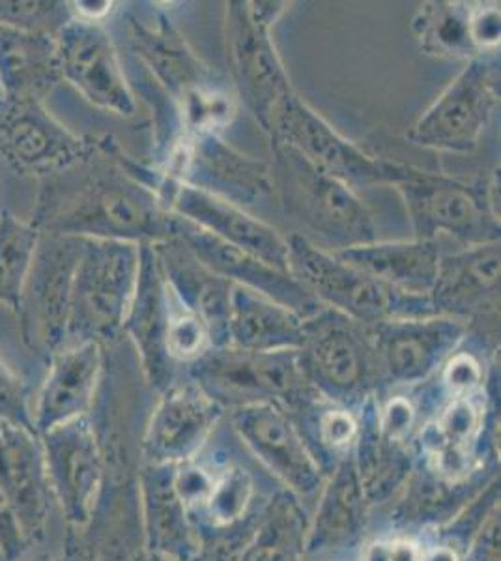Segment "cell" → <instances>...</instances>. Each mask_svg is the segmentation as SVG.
I'll use <instances>...</instances> for the list:
<instances>
[{"mask_svg": "<svg viewBox=\"0 0 501 561\" xmlns=\"http://www.w3.org/2000/svg\"><path fill=\"white\" fill-rule=\"evenodd\" d=\"M58 176L42 203L47 234L118 242L159 243L172 237V214L153 190V169L118 153L89 160Z\"/></svg>", "mask_w": 501, "mask_h": 561, "instance_id": "obj_1", "label": "cell"}, {"mask_svg": "<svg viewBox=\"0 0 501 561\" xmlns=\"http://www.w3.org/2000/svg\"><path fill=\"white\" fill-rule=\"evenodd\" d=\"M129 36L135 55L174 108L180 134L221 135L235 121L236 92L195 55L169 15L158 12L153 25L132 18Z\"/></svg>", "mask_w": 501, "mask_h": 561, "instance_id": "obj_2", "label": "cell"}, {"mask_svg": "<svg viewBox=\"0 0 501 561\" xmlns=\"http://www.w3.org/2000/svg\"><path fill=\"white\" fill-rule=\"evenodd\" d=\"M272 150L273 190L296 234L328 253L378 242L375 216L357 192L291 148Z\"/></svg>", "mask_w": 501, "mask_h": 561, "instance_id": "obj_3", "label": "cell"}, {"mask_svg": "<svg viewBox=\"0 0 501 561\" xmlns=\"http://www.w3.org/2000/svg\"><path fill=\"white\" fill-rule=\"evenodd\" d=\"M407 208L413 238L455 245L500 242V174L489 180L453 179L410 167L394 185Z\"/></svg>", "mask_w": 501, "mask_h": 561, "instance_id": "obj_4", "label": "cell"}, {"mask_svg": "<svg viewBox=\"0 0 501 561\" xmlns=\"http://www.w3.org/2000/svg\"><path fill=\"white\" fill-rule=\"evenodd\" d=\"M139 268L137 243L83 238L71 285L68 345L121 341Z\"/></svg>", "mask_w": 501, "mask_h": 561, "instance_id": "obj_5", "label": "cell"}, {"mask_svg": "<svg viewBox=\"0 0 501 561\" xmlns=\"http://www.w3.org/2000/svg\"><path fill=\"white\" fill-rule=\"evenodd\" d=\"M288 274L322 306L360 324L434 314L425 296H412L371 277L296 232L286 237Z\"/></svg>", "mask_w": 501, "mask_h": 561, "instance_id": "obj_6", "label": "cell"}, {"mask_svg": "<svg viewBox=\"0 0 501 561\" xmlns=\"http://www.w3.org/2000/svg\"><path fill=\"white\" fill-rule=\"evenodd\" d=\"M305 380L318 396L357 412L380 391V370L368 325L324 307L304 320V345L298 351Z\"/></svg>", "mask_w": 501, "mask_h": 561, "instance_id": "obj_7", "label": "cell"}, {"mask_svg": "<svg viewBox=\"0 0 501 561\" xmlns=\"http://www.w3.org/2000/svg\"><path fill=\"white\" fill-rule=\"evenodd\" d=\"M223 409L275 402L283 409L317 393L307 383L298 351L257 352L209 346L187 365V375Z\"/></svg>", "mask_w": 501, "mask_h": 561, "instance_id": "obj_8", "label": "cell"}, {"mask_svg": "<svg viewBox=\"0 0 501 561\" xmlns=\"http://www.w3.org/2000/svg\"><path fill=\"white\" fill-rule=\"evenodd\" d=\"M272 145L291 148L312 165L341 180L354 192L363 187L399 184L410 167L380 160L339 134L294 90L275 107L267 128Z\"/></svg>", "mask_w": 501, "mask_h": 561, "instance_id": "obj_9", "label": "cell"}, {"mask_svg": "<svg viewBox=\"0 0 501 561\" xmlns=\"http://www.w3.org/2000/svg\"><path fill=\"white\" fill-rule=\"evenodd\" d=\"M286 8V2L235 0L227 4L225 15L227 57L236 98L248 105L262 129L267 128L275 107L294 92L272 38V26Z\"/></svg>", "mask_w": 501, "mask_h": 561, "instance_id": "obj_10", "label": "cell"}, {"mask_svg": "<svg viewBox=\"0 0 501 561\" xmlns=\"http://www.w3.org/2000/svg\"><path fill=\"white\" fill-rule=\"evenodd\" d=\"M153 171L159 180L182 182L248 211L275 195L272 165L230 147L219 134L178 135Z\"/></svg>", "mask_w": 501, "mask_h": 561, "instance_id": "obj_11", "label": "cell"}, {"mask_svg": "<svg viewBox=\"0 0 501 561\" xmlns=\"http://www.w3.org/2000/svg\"><path fill=\"white\" fill-rule=\"evenodd\" d=\"M500 105V58L481 55L466 62L431 107L419 116L408 140L439 152L470 153Z\"/></svg>", "mask_w": 501, "mask_h": 561, "instance_id": "obj_12", "label": "cell"}, {"mask_svg": "<svg viewBox=\"0 0 501 561\" xmlns=\"http://www.w3.org/2000/svg\"><path fill=\"white\" fill-rule=\"evenodd\" d=\"M468 333V322L442 314L384 320L368 325L380 370V391L429 382L463 345Z\"/></svg>", "mask_w": 501, "mask_h": 561, "instance_id": "obj_13", "label": "cell"}, {"mask_svg": "<svg viewBox=\"0 0 501 561\" xmlns=\"http://www.w3.org/2000/svg\"><path fill=\"white\" fill-rule=\"evenodd\" d=\"M81 243L83 238L42 234L21 294L18 313L26 341L52 354L68 346L71 285Z\"/></svg>", "mask_w": 501, "mask_h": 561, "instance_id": "obj_14", "label": "cell"}, {"mask_svg": "<svg viewBox=\"0 0 501 561\" xmlns=\"http://www.w3.org/2000/svg\"><path fill=\"white\" fill-rule=\"evenodd\" d=\"M58 70L81 96L100 111L135 118L137 100L122 70L113 38L98 23L71 18L57 33Z\"/></svg>", "mask_w": 501, "mask_h": 561, "instance_id": "obj_15", "label": "cell"}, {"mask_svg": "<svg viewBox=\"0 0 501 561\" xmlns=\"http://www.w3.org/2000/svg\"><path fill=\"white\" fill-rule=\"evenodd\" d=\"M95 150L60 124L42 100H0V152L23 173H62L89 160Z\"/></svg>", "mask_w": 501, "mask_h": 561, "instance_id": "obj_16", "label": "cell"}, {"mask_svg": "<svg viewBox=\"0 0 501 561\" xmlns=\"http://www.w3.org/2000/svg\"><path fill=\"white\" fill-rule=\"evenodd\" d=\"M53 500L70 528L89 526L103 483L100 447L89 415L39 434Z\"/></svg>", "mask_w": 501, "mask_h": 561, "instance_id": "obj_17", "label": "cell"}, {"mask_svg": "<svg viewBox=\"0 0 501 561\" xmlns=\"http://www.w3.org/2000/svg\"><path fill=\"white\" fill-rule=\"evenodd\" d=\"M153 190L158 192L167 210L174 216L187 219L223 242L261 259L273 268L288 272L286 237L273 225L262 221L261 217L182 182L159 180L156 176Z\"/></svg>", "mask_w": 501, "mask_h": 561, "instance_id": "obj_18", "label": "cell"}, {"mask_svg": "<svg viewBox=\"0 0 501 561\" xmlns=\"http://www.w3.org/2000/svg\"><path fill=\"white\" fill-rule=\"evenodd\" d=\"M159 396L143 434V465H182L203 449L227 410L187 377Z\"/></svg>", "mask_w": 501, "mask_h": 561, "instance_id": "obj_19", "label": "cell"}, {"mask_svg": "<svg viewBox=\"0 0 501 561\" xmlns=\"http://www.w3.org/2000/svg\"><path fill=\"white\" fill-rule=\"evenodd\" d=\"M230 423L251 454L294 496L312 497L324 486L326 473L312 459L283 407L275 402L246 404L230 410Z\"/></svg>", "mask_w": 501, "mask_h": 561, "instance_id": "obj_20", "label": "cell"}, {"mask_svg": "<svg viewBox=\"0 0 501 561\" xmlns=\"http://www.w3.org/2000/svg\"><path fill=\"white\" fill-rule=\"evenodd\" d=\"M174 216V214H172ZM172 237L184 243L204 266L230 280L232 285L251 288L254 293L288 307L301 319H311L324 306L307 293L288 272L273 268L257 256L223 242L197 225L182 217H172Z\"/></svg>", "mask_w": 501, "mask_h": 561, "instance_id": "obj_21", "label": "cell"}, {"mask_svg": "<svg viewBox=\"0 0 501 561\" xmlns=\"http://www.w3.org/2000/svg\"><path fill=\"white\" fill-rule=\"evenodd\" d=\"M172 294L159 266L153 243L140 245V268L134 300L127 309L122 335L134 345L143 377L152 391H166L177 380L178 365L167 351Z\"/></svg>", "mask_w": 501, "mask_h": 561, "instance_id": "obj_22", "label": "cell"}, {"mask_svg": "<svg viewBox=\"0 0 501 561\" xmlns=\"http://www.w3.org/2000/svg\"><path fill=\"white\" fill-rule=\"evenodd\" d=\"M0 492L20 518L31 547L44 542L53 492L39 434L0 420Z\"/></svg>", "mask_w": 501, "mask_h": 561, "instance_id": "obj_23", "label": "cell"}, {"mask_svg": "<svg viewBox=\"0 0 501 561\" xmlns=\"http://www.w3.org/2000/svg\"><path fill=\"white\" fill-rule=\"evenodd\" d=\"M500 242L444 251L429 300L434 314L464 320L500 313Z\"/></svg>", "mask_w": 501, "mask_h": 561, "instance_id": "obj_24", "label": "cell"}, {"mask_svg": "<svg viewBox=\"0 0 501 561\" xmlns=\"http://www.w3.org/2000/svg\"><path fill=\"white\" fill-rule=\"evenodd\" d=\"M103 369V346L84 341L52 354L49 370L39 389L32 423L44 434L68 421L89 415Z\"/></svg>", "mask_w": 501, "mask_h": 561, "instance_id": "obj_25", "label": "cell"}, {"mask_svg": "<svg viewBox=\"0 0 501 561\" xmlns=\"http://www.w3.org/2000/svg\"><path fill=\"white\" fill-rule=\"evenodd\" d=\"M153 249L174 298L187 311L203 320L212 346L227 345L232 283L204 266L203 262L174 237L166 242L153 243Z\"/></svg>", "mask_w": 501, "mask_h": 561, "instance_id": "obj_26", "label": "cell"}, {"mask_svg": "<svg viewBox=\"0 0 501 561\" xmlns=\"http://www.w3.org/2000/svg\"><path fill=\"white\" fill-rule=\"evenodd\" d=\"M174 470L177 465H143L140 468L145 550L171 561H197V534L174 489Z\"/></svg>", "mask_w": 501, "mask_h": 561, "instance_id": "obj_27", "label": "cell"}, {"mask_svg": "<svg viewBox=\"0 0 501 561\" xmlns=\"http://www.w3.org/2000/svg\"><path fill=\"white\" fill-rule=\"evenodd\" d=\"M367 510L350 449L320 494L317 517L307 531L305 556L339 554L355 549L365 537Z\"/></svg>", "mask_w": 501, "mask_h": 561, "instance_id": "obj_28", "label": "cell"}, {"mask_svg": "<svg viewBox=\"0 0 501 561\" xmlns=\"http://www.w3.org/2000/svg\"><path fill=\"white\" fill-rule=\"evenodd\" d=\"M444 245L445 242L440 240L418 238L410 242L378 240L367 245L344 249L333 255L400 293L429 298L439 274L440 259L444 255Z\"/></svg>", "mask_w": 501, "mask_h": 561, "instance_id": "obj_29", "label": "cell"}, {"mask_svg": "<svg viewBox=\"0 0 501 561\" xmlns=\"http://www.w3.org/2000/svg\"><path fill=\"white\" fill-rule=\"evenodd\" d=\"M227 339V345L243 351H299L304 319L251 288L232 285Z\"/></svg>", "mask_w": 501, "mask_h": 561, "instance_id": "obj_30", "label": "cell"}, {"mask_svg": "<svg viewBox=\"0 0 501 561\" xmlns=\"http://www.w3.org/2000/svg\"><path fill=\"white\" fill-rule=\"evenodd\" d=\"M357 414V434L352 446L355 472L368 505L384 504L412 473L407 444L389 440L378 427V396L363 402Z\"/></svg>", "mask_w": 501, "mask_h": 561, "instance_id": "obj_31", "label": "cell"}, {"mask_svg": "<svg viewBox=\"0 0 501 561\" xmlns=\"http://www.w3.org/2000/svg\"><path fill=\"white\" fill-rule=\"evenodd\" d=\"M58 81L57 34L0 26V87L4 96L42 100Z\"/></svg>", "mask_w": 501, "mask_h": 561, "instance_id": "obj_32", "label": "cell"}, {"mask_svg": "<svg viewBox=\"0 0 501 561\" xmlns=\"http://www.w3.org/2000/svg\"><path fill=\"white\" fill-rule=\"evenodd\" d=\"M492 479L496 476L482 478V470H477L466 479L453 481L425 462L408 476L405 497L395 510V524L400 528L447 524Z\"/></svg>", "mask_w": 501, "mask_h": 561, "instance_id": "obj_33", "label": "cell"}, {"mask_svg": "<svg viewBox=\"0 0 501 561\" xmlns=\"http://www.w3.org/2000/svg\"><path fill=\"white\" fill-rule=\"evenodd\" d=\"M307 531L309 523L298 497L277 491L267 497L238 561H304Z\"/></svg>", "mask_w": 501, "mask_h": 561, "instance_id": "obj_34", "label": "cell"}, {"mask_svg": "<svg viewBox=\"0 0 501 561\" xmlns=\"http://www.w3.org/2000/svg\"><path fill=\"white\" fill-rule=\"evenodd\" d=\"M471 4L453 0H432L413 13V36L421 51L431 57L471 60L481 57L477 53L470 33Z\"/></svg>", "mask_w": 501, "mask_h": 561, "instance_id": "obj_35", "label": "cell"}, {"mask_svg": "<svg viewBox=\"0 0 501 561\" xmlns=\"http://www.w3.org/2000/svg\"><path fill=\"white\" fill-rule=\"evenodd\" d=\"M39 238L38 227L21 221L10 211L0 214V301L13 311L20 309Z\"/></svg>", "mask_w": 501, "mask_h": 561, "instance_id": "obj_36", "label": "cell"}, {"mask_svg": "<svg viewBox=\"0 0 501 561\" xmlns=\"http://www.w3.org/2000/svg\"><path fill=\"white\" fill-rule=\"evenodd\" d=\"M209 346V333L203 320L187 311L172 294L171 320L167 332V351L172 362L190 365Z\"/></svg>", "mask_w": 501, "mask_h": 561, "instance_id": "obj_37", "label": "cell"}, {"mask_svg": "<svg viewBox=\"0 0 501 561\" xmlns=\"http://www.w3.org/2000/svg\"><path fill=\"white\" fill-rule=\"evenodd\" d=\"M71 20L68 2H0V26L57 34Z\"/></svg>", "mask_w": 501, "mask_h": 561, "instance_id": "obj_38", "label": "cell"}, {"mask_svg": "<svg viewBox=\"0 0 501 561\" xmlns=\"http://www.w3.org/2000/svg\"><path fill=\"white\" fill-rule=\"evenodd\" d=\"M436 375H440V382H442L440 393L447 396V402L460 397L474 396L477 391H481L485 382L481 362L471 352L460 351V346L451 354L449 359Z\"/></svg>", "mask_w": 501, "mask_h": 561, "instance_id": "obj_39", "label": "cell"}, {"mask_svg": "<svg viewBox=\"0 0 501 561\" xmlns=\"http://www.w3.org/2000/svg\"><path fill=\"white\" fill-rule=\"evenodd\" d=\"M0 420L12 421L31 431H36L32 423V410L29 409L25 383L15 377V373L2 359H0Z\"/></svg>", "mask_w": 501, "mask_h": 561, "instance_id": "obj_40", "label": "cell"}, {"mask_svg": "<svg viewBox=\"0 0 501 561\" xmlns=\"http://www.w3.org/2000/svg\"><path fill=\"white\" fill-rule=\"evenodd\" d=\"M470 33L479 55H496L501 42L500 4L496 2L471 4Z\"/></svg>", "mask_w": 501, "mask_h": 561, "instance_id": "obj_41", "label": "cell"}, {"mask_svg": "<svg viewBox=\"0 0 501 561\" xmlns=\"http://www.w3.org/2000/svg\"><path fill=\"white\" fill-rule=\"evenodd\" d=\"M415 417L418 410L407 396L389 397L384 404L378 401V427L389 440L407 444Z\"/></svg>", "mask_w": 501, "mask_h": 561, "instance_id": "obj_42", "label": "cell"}, {"mask_svg": "<svg viewBox=\"0 0 501 561\" xmlns=\"http://www.w3.org/2000/svg\"><path fill=\"white\" fill-rule=\"evenodd\" d=\"M31 550V542L21 528L20 518L0 492V556L7 561H18Z\"/></svg>", "mask_w": 501, "mask_h": 561, "instance_id": "obj_43", "label": "cell"}, {"mask_svg": "<svg viewBox=\"0 0 501 561\" xmlns=\"http://www.w3.org/2000/svg\"><path fill=\"white\" fill-rule=\"evenodd\" d=\"M58 561H103V558L90 542L89 537L84 536L83 529L68 526L64 537L62 554Z\"/></svg>", "mask_w": 501, "mask_h": 561, "instance_id": "obj_44", "label": "cell"}, {"mask_svg": "<svg viewBox=\"0 0 501 561\" xmlns=\"http://www.w3.org/2000/svg\"><path fill=\"white\" fill-rule=\"evenodd\" d=\"M71 18L84 23H98L102 25L109 13L115 10V2L109 0H81V2H68Z\"/></svg>", "mask_w": 501, "mask_h": 561, "instance_id": "obj_45", "label": "cell"}, {"mask_svg": "<svg viewBox=\"0 0 501 561\" xmlns=\"http://www.w3.org/2000/svg\"><path fill=\"white\" fill-rule=\"evenodd\" d=\"M363 561H394L391 542H375V545H371L365 550V554H363Z\"/></svg>", "mask_w": 501, "mask_h": 561, "instance_id": "obj_46", "label": "cell"}, {"mask_svg": "<svg viewBox=\"0 0 501 561\" xmlns=\"http://www.w3.org/2000/svg\"><path fill=\"white\" fill-rule=\"evenodd\" d=\"M419 561H460V556L455 552V550L449 549V547H436V549L431 550L429 554L423 556V558H419Z\"/></svg>", "mask_w": 501, "mask_h": 561, "instance_id": "obj_47", "label": "cell"}, {"mask_svg": "<svg viewBox=\"0 0 501 561\" xmlns=\"http://www.w3.org/2000/svg\"><path fill=\"white\" fill-rule=\"evenodd\" d=\"M129 561H171L163 558V556L153 554V552H148V550H139L137 554L132 556V560Z\"/></svg>", "mask_w": 501, "mask_h": 561, "instance_id": "obj_48", "label": "cell"}, {"mask_svg": "<svg viewBox=\"0 0 501 561\" xmlns=\"http://www.w3.org/2000/svg\"><path fill=\"white\" fill-rule=\"evenodd\" d=\"M31 561H58V560H55V558H53V556L39 554V556H36V558H34V560H31Z\"/></svg>", "mask_w": 501, "mask_h": 561, "instance_id": "obj_49", "label": "cell"}]
</instances>
